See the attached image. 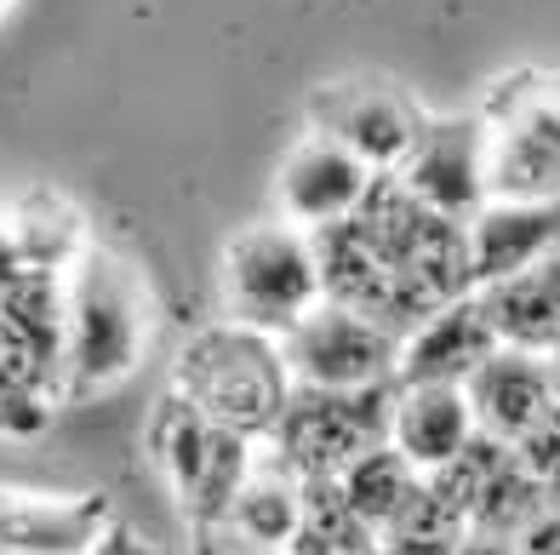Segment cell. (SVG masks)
Here are the masks:
<instances>
[{
    "label": "cell",
    "instance_id": "23",
    "mask_svg": "<svg viewBox=\"0 0 560 555\" xmlns=\"http://www.w3.org/2000/svg\"><path fill=\"white\" fill-rule=\"evenodd\" d=\"M469 521L452 510V504L435 493V482L423 475V487L400 504V516L377 533V550L384 555H452L457 544H464Z\"/></svg>",
    "mask_w": 560,
    "mask_h": 555
},
{
    "label": "cell",
    "instance_id": "16",
    "mask_svg": "<svg viewBox=\"0 0 560 555\" xmlns=\"http://www.w3.org/2000/svg\"><path fill=\"white\" fill-rule=\"evenodd\" d=\"M480 436L464 384H395L389 401V447L418 475L446 470Z\"/></svg>",
    "mask_w": 560,
    "mask_h": 555
},
{
    "label": "cell",
    "instance_id": "5",
    "mask_svg": "<svg viewBox=\"0 0 560 555\" xmlns=\"http://www.w3.org/2000/svg\"><path fill=\"white\" fill-rule=\"evenodd\" d=\"M258 447L264 441L207 418L177 390H166L155 418H149V459L161 464L166 487L177 493L189 521H223L229 516V504H235L252 464H258Z\"/></svg>",
    "mask_w": 560,
    "mask_h": 555
},
{
    "label": "cell",
    "instance_id": "10",
    "mask_svg": "<svg viewBox=\"0 0 560 555\" xmlns=\"http://www.w3.org/2000/svg\"><path fill=\"white\" fill-rule=\"evenodd\" d=\"M423 109L384 81H338L310 97V132L338 138L372 172H400L423 138Z\"/></svg>",
    "mask_w": 560,
    "mask_h": 555
},
{
    "label": "cell",
    "instance_id": "22",
    "mask_svg": "<svg viewBox=\"0 0 560 555\" xmlns=\"http://www.w3.org/2000/svg\"><path fill=\"white\" fill-rule=\"evenodd\" d=\"M366 550H377V533L349 510L338 475H310L303 482V521L287 555H366Z\"/></svg>",
    "mask_w": 560,
    "mask_h": 555
},
{
    "label": "cell",
    "instance_id": "11",
    "mask_svg": "<svg viewBox=\"0 0 560 555\" xmlns=\"http://www.w3.org/2000/svg\"><path fill=\"white\" fill-rule=\"evenodd\" d=\"M395 178L412 189L423 207H435L457 223H469L487 207V120L480 115H441L423 120L418 149L406 155Z\"/></svg>",
    "mask_w": 560,
    "mask_h": 555
},
{
    "label": "cell",
    "instance_id": "14",
    "mask_svg": "<svg viewBox=\"0 0 560 555\" xmlns=\"http://www.w3.org/2000/svg\"><path fill=\"white\" fill-rule=\"evenodd\" d=\"M464 390H469L480 436H498L509 447H515L532 424L560 401L549 356H538V349H515V344H498L492 356L464 378Z\"/></svg>",
    "mask_w": 560,
    "mask_h": 555
},
{
    "label": "cell",
    "instance_id": "24",
    "mask_svg": "<svg viewBox=\"0 0 560 555\" xmlns=\"http://www.w3.org/2000/svg\"><path fill=\"white\" fill-rule=\"evenodd\" d=\"M515 459L532 482H544V493H555V482H560V401L515 441Z\"/></svg>",
    "mask_w": 560,
    "mask_h": 555
},
{
    "label": "cell",
    "instance_id": "26",
    "mask_svg": "<svg viewBox=\"0 0 560 555\" xmlns=\"http://www.w3.org/2000/svg\"><path fill=\"white\" fill-rule=\"evenodd\" d=\"M195 555H264V550L241 539L229 521H195Z\"/></svg>",
    "mask_w": 560,
    "mask_h": 555
},
{
    "label": "cell",
    "instance_id": "27",
    "mask_svg": "<svg viewBox=\"0 0 560 555\" xmlns=\"http://www.w3.org/2000/svg\"><path fill=\"white\" fill-rule=\"evenodd\" d=\"M452 555H515V539H509V533H487V527H469L464 544H457Z\"/></svg>",
    "mask_w": 560,
    "mask_h": 555
},
{
    "label": "cell",
    "instance_id": "6",
    "mask_svg": "<svg viewBox=\"0 0 560 555\" xmlns=\"http://www.w3.org/2000/svg\"><path fill=\"white\" fill-rule=\"evenodd\" d=\"M480 120H487V195H560V74H509L480 104Z\"/></svg>",
    "mask_w": 560,
    "mask_h": 555
},
{
    "label": "cell",
    "instance_id": "25",
    "mask_svg": "<svg viewBox=\"0 0 560 555\" xmlns=\"http://www.w3.org/2000/svg\"><path fill=\"white\" fill-rule=\"evenodd\" d=\"M515 555H560V504H544V510L521 527Z\"/></svg>",
    "mask_w": 560,
    "mask_h": 555
},
{
    "label": "cell",
    "instance_id": "2",
    "mask_svg": "<svg viewBox=\"0 0 560 555\" xmlns=\"http://www.w3.org/2000/svg\"><path fill=\"white\" fill-rule=\"evenodd\" d=\"M155 338V298L143 269L115 246H86L69 269V349L63 401H86L126 384Z\"/></svg>",
    "mask_w": 560,
    "mask_h": 555
},
{
    "label": "cell",
    "instance_id": "15",
    "mask_svg": "<svg viewBox=\"0 0 560 555\" xmlns=\"http://www.w3.org/2000/svg\"><path fill=\"white\" fill-rule=\"evenodd\" d=\"M492 349L498 333L487 321V304H480V292H464L400 338L395 384H464Z\"/></svg>",
    "mask_w": 560,
    "mask_h": 555
},
{
    "label": "cell",
    "instance_id": "19",
    "mask_svg": "<svg viewBox=\"0 0 560 555\" xmlns=\"http://www.w3.org/2000/svg\"><path fill=\"white\" fill-rule=\"evenodd\" d=\"M480 304H487V321L498 344H515V349H549L560 344V246H549L538 264L515 269L509 281L480 287Z\"/></svg>",
    "mask_w": 560,
    "mask_h": 555
},
{
    "label": "cell",
    "instance_id": "17",
    "mask_svg": "<svg viewBox=\"0 0 560 555\" xmlns=\"http://www.w3.org/2000/svg\"><path fill=\"white\" fill-rule=\"evenodd\" d=\"M469 275H475V292L492 287V281H509L515 269L538 264L549 246H560V195L549 200H503V195H487L469 223Z\"/></svg>",
    "mask_w": 560,
    "mask_h": 555
},
{
    "label": "cell",
    "instance_id": "7",
    "mask_svg": "<svg viewBox=\"0 0 560 555\" xmlns=\"http://www.w3.org/2000/svg\"><path fill=\"white\" fill-rule=\"evenodd\" d=\"M389 401L395 384H372V390H315V384H292V401L280 424L269 430V452L287 470L310 475H338L349 459H361L366 447L389 441Z\"/></svg>",
    "mask_w": 560,
    "mask_h": 555
},
{
    "label": "cell",
    "instance_id": "4",
    "mask_svg": "<svg viewBox=\"0 0 560 555\" xmlns=\"http://www.w3.org/2000/svg\"><path fill=\"white\" fill-rule=\"evenodd\" d=\"M326 298L315 235L298 223H252L223 246V304L229 321L258 326L269 338H287L292 326Z\"/></svg>",
    "mask_w": 560,
    "mask_h": 555
},
{
    "label": "cell",
    "instance_id": "1",
    "mask_svg": "<svg viewBox=\"0 0 560 555\" xmlns=\"http://www.w3.org/2000/svg\"><path fill=\"white\" fill-rule=\"evenodd\" d=\"M310 235L326 298L372 315L395 338H406L452 298L475 292L469 230L457 218L423 207L395 172H377L361 207Z\"/></svg>",
    "mask_w": 560,
    "mask_h": 555
},
{
    "label": "cell",
    "instance_id": "28",
    "mask_svg": "<svg viewBox=\"0 0 560 555\" xmlns=\"http://www.w3.org/2000/svg\"><path fill=\"white\" fill-rule=\"evenodd\" d=\"M549 372H555V384H560V344L549 349Z\"/></svg>",
    "mask_w": 560,
    "mask_h": 555
},
{
    "label": "cell",
    "instance_id": "18",
    "mask_svg": "<svg viewBox=\"0 0 560 555\" xmlns=\"http://www.w3.org/2000/svg\"><path fill=\"white\" fill-rule=\"evenodd\" d=\"M86 246H92L86 212L74 200H63L58 189H30L12 207H0V264L69 275Z\"/></svg>",
    "mask_w": 560,
    "mask_h": 555
},
{
    "label": "cell",
    "instance_id": "8",
    "mask_svg": "<svg viewBox=\"0 0 560 555\" xmlns=\"http://www.w3.org/2000/svg\"><path fill=\"white\" fill-rule=\"evenodd\" d=\"M287 367L292 384H315V390H372V384H395V361H400V338L389 326H377L372 315L349 310V304H320L303 315L287 338Z\"/></svg>",
    "mask_w": 560,
    "mask_h": 555
},
{
    "label": "cell",
    "instance_id": "13",
    "mask_svg": "<svg viewBox=\"0 0 560 555\" xmlns=\"http://www.w3.org/2000/svg\"><path fill=\"white\" fill-rule=\"evenodd\" d=\"M377 172L343 149L338 138L310 132L275 172V200H280V218L298 223V230H326V223L349 218L354 207L366 200Z\"/></svg>",
    "mask_w": 560,
    "mask_h": 555
},
{
    "label": "cell",
    "instance_id": "31",
    "mask_svg": "<svg viewBox=\"0 0 560 555\" xmlns=\"http://www.w3.org/2000/svg\"><path fill=\"white\" fill-rule=\"evenodd\" d=\"M366 555H384V550H366Z\"/></svg>",
    "mask_w": 560,
    "mask_h": 555
},
{
    "label": "cell",
    "instance_id": "21",
    "mask_svg": "<svg viewBox=\"0 0 560 555\" xmlns=\"http://www.w3.org/2000/svg\"><path fill=\"white\" fill-rule=\"evenodd\" d=\"M418 487H423V475L406 464L389 441L366 447L361 459H349V464L338 470V493L349 498V510L361 516L372 533H384V527L400 516V504L412 498Z\"/></svg>",
    "mask_w": 560,
    "mask_h": 555
},
{
    "label": "cell",
    "instance_id": "3",
    "mask_svg": "<svg viewBox=\"0 0 560 555\" xmlns=\"http://www.w3.org/2000/svg\"><path fill=\"white\" fill-rule=\"evenodd\" d=\"M172 390L189 395L200 413L229 424V430L269 441V430L292 401V367H287L280 338L258 333V326H241V321H223L177 349Z\"/></svg>",
    "mask_w": 560,
    "mask_h": 555
},
{
    "label": "cell",
    "instance_id": "9",
    "mask_svg": "<svg viewBox=\"0 0 560 555\" xmlns=\"http://www.w3.org/2000/svg\"><path fill=\"white\" fill-rule=\"evenodd\" d=\"M63 349H69V275L0 264V372L63 401Z\"/></svg>",
    "mask_w": 560,
    "mask_h": 555
},
{
    "label": "cell",
    "instance_id": "12",
    "mask_svg": "<svg viewBox=\"0 0 560 555\" xmlns=\"http://www.w3.org/2000/svg\"><path fill=\"white\" fill-rule=\"evenodd\" d=\"M115 533L104 493H23L0 487V555H97Z\"/></svg>",
    "mask_w": 560,
    "mask_h": 555
},
{
    "label": "cell",
    "instance_id": "30",
    "mask_svg": "<svg viewBox=\"0 0 560 555\" xmlns=\"http://www.w3.org/2000/svg\"><path fill=\"white\" fill-rule=\"evenodd\" d=\"M549 504H560V482H555V493H549Z\"/></svg>",
    "mask_w": 560,
    "mask_h": 555
},
{
    "label": "cell",
    "instance_id": "29",
    "mask_svg": "<svg viewBox=\"0 0 560 555\" xmlns=\"http://www.w3.org/2000/svg\"><path fill=\"white\" fill-rule=\"evenodd\" d=\"M7 12H12V0H0V18H7Z\"/></svg>",
    "mask_w": 560,
    "mask_h": 555
},
{
    "label": "cell",
    "instance_id": "20",
    "mask_svg": "<svg viewBox=\"0 0 560 555\" xmlns=\"http://www.w3.org/2000/svg\"><path fill=\"white\" fill-rule=\"evenodd\" d=\"M223 521L235 527L241 539L258 544L264 555H287L292 539H298V521H303V475L287 470L275 452H258V464H252L246 487L235 493Z\"/></svg>",
    "mask_w": 560,
    "mask_h": 555
}]
</instances>
